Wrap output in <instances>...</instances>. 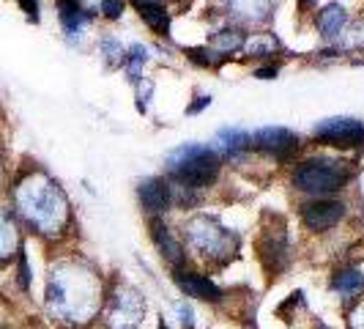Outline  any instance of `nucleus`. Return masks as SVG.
Masks as SVG:
<instances>
[{
    "label": "nucleus",
    "mask_w": 364,
    "mask_h": 329,
    "mask_svg": "<svg viewBox=\"0 0 364 329\" xmlns=\"http://www.w3.org/2000/svg\"><path fill=\"white\" fill-rule=\"evenodd\" d=\"M252 146H255L257 151L274 157L277 162H285V160H291L293 154L299 151L301 140H299V135H293L291 129L266 127V129H257L255 135H252Z\"/></svg>",
    "instance_id": "obj_9"
},
{
    "label": "nucleus",
    "mask_w": 364,
    "mask_h": 329,
    "mask_svg": "<svg viewBox=\"0 0 364 329\" xmlns=\"http://www.w3.org/2000/svg\"><path fill=\"white\" fill-rule=\"evenodd\" d=\"M346 217V203L334 198H312L301 206V222L312 234H326Z\"/></svg>",
    "instance_id": "obj_8"
},
{
    "label": "nucleus",
    "mask_w": 364,
    "mask_h": 329,
    "mask_svg": "<svg viewBox=\"0 0 364 329\" xmlns=\"http://www.w3.org/2000/svg\"><path fill=\"white\" fill-rule=\"evenodd\" d=\"M99 53L105 55V63H107L109 69L118 66V63H124V58H127V50L118 44V38L112 36H105L99 41Z\"/></svg>",
    "instance_id": "obj_24"
},
{
    "label": "nucleus",
    "mask_w": 364,
    "mask_h": 329,
    "mask_svg": "<svg viewBox=\"0 0 364 329\" xmlns=\"http://www.w3.org/2000/svg\"><path fill=\"white\" fill-rule=\"evenodd\" d=\"M252 148V135H247L244 129H219L217 132V140H214V151L219 154V160H238L244 151Z\"/></svg>",
    "instance_id": "obj_14"
},
{
    "label": "nucleus",
    "mask_w": 364,
    "mask_h": 329,
    "mask_svg": "<svg viewBox=\"0 0 364 329\" xmlns=\"http://www.w3.org/2000/svg\"><path fill=\"white\" fill-rule=\"evenodd\" d=\"M17 214L41 236H60L69 225V201L63 189L44 173H33L14 189Z\"/></svg>",
    "instance_id": "obj_2"
},
{
    "label": "nucleus",
    "mask_w": 364,
    "mask_h": 329,
    "mask_svg": "<svg viewBox=\"0 0 364 329\" xmlns=\"http://www.w3.org/2000/svg\"><path fill=\"white\" fill-rule=\"evenodd\" d=\"M99 11H102V17L118 19L124 14V0H99Z\"/></svg>",
    "instance_id": "obj_25"
},
{
    "label": "nucleus",
    "mask_w": 364,
    "mask_h": 329,
    "mask_svg": "<svg viewBox=\"0 0 364 329\" xmlns=\"http://www.w3.org/2000/svg\"><path fill=\"white\" fill-rule=\"evenodd\" d=\"M348 329H364V302L356 305V310L350 313L348 318Z\"/></svg>",
    "instance_id": "obj_28"
},
{
    "label": "nucleus",
    "mask_w": 364,
    "mask_h": 329,
    "mask_svg": "<svg viewBox=\"0 0 364 329\" xmlns=\"http://www.w3.org/2000/svg\"><path fill=\"white\" fill-rule=\"evenodd\" d=\"M312 137L323 146L334 148H362L364 146V124L359 118L350 115H337V118H323L321 124H315Z\"/></svg>",
    "instance_id": "obj_7"
},
{
    "label": "nucleus",
    "mask_w": 364,
    "mask_h": 329,
    "mask_svg": "<svg viewBox=\"0 0 364 329\" xmlns=\"http://www.w3.org/2000/svg\"><path fill=\"white\" fill-rule=\"evenodd\" d=\"M277 66H257L255 69V77H260V80H272V77H277Z\"/></svg>",
    "instance_id": "obj_31"
},
{
    "label": "nucleus",
    "mask_w": 364,
    "mask_h": 329,
    "mask_svg": "<svg viewBox=\"0 0 364 329\" xmlns=\"http://www.w3.org/2000/svg\"><path fill=\"white\" fill-rule=\"evenodd\" d=\"M19 6L25 9V14H31V19H38V0H19Z\"/></svg>",
    "instance_id": "obj_30"
},
{
    "label": "nucleus",
    "mask_w": 364,
    "mask_h": 329,
    "mask_svg": "<svg viewBox=\"0 0 364 329\" xmlns=\"http://www.w3.org/2000/svg\"><path fill=\"white\" fill-rule=\"evenodd\" d=\"M211 105V96L208 93H200V96H195V102L186 108V115H195V113H200L203 108H208Z\"/></svg>",
    "instance_id": "obj_29"
},
{
    "label": "nucleus",
    "mask_w": 364,
    "mask_h": 329,
    "mask_svg": "<svg viewBox=\"0 0 364 329\" xmlns=\"http://www.w3.org/2000/svg\"><path fill=\"white\" fill-rule=\"evenodd\" d=\"M164 167H167V182L170 184H176L178 189L198 192V189H205L217 182L222 160L211 146L183 143L164 157Z\"/></svg>",
    "instance_id": "obj_3"
},
{
    "label": "nucleus",
    "mask_w": 364,
    "mask_h": 329,
    "mask_svg": "<svg viewBox=\"0 0 364 329\" xmlns=\"http://www.w3.org/2000/svg\"><path fill=\"white\" fill-rule=\"evenodd\" d=\"M146 315V299L132 286H118L105 302V329H137Z\"/></svg>",
    "instance_id": "obj_6"
},
{
    "label": "nucleus",
    "mask_w": 364,
    "mask_h": 329,
    "mask_svg": "<svg viewBox=\"0 0 364 329\" xmlns=\"http://www.w3.org/2000/svg\"><path fill=\"white\" fill-rule=\"evenodd\" d=\"M173 280H176V286H178L186 296H192V299L222 302V288H219L211 277H205V274L192 272V269H176Z\"/></svg>",
    "instance_id": "obj_12"
},
{
    "label": "nucleus",
    "mask_w": 364,
    "mask_h": 329,
    "mask_svg": "<svg viewBox=\"0 0 364 329\" xmlns=\"http://www.w3.org/2000/svg\"><path fill=\"white\" fill-rule=\"evenodd\" d=\"M176 310H178V315H181L183 329H195V313H192V308H189V302H178Z\"/></svg>",
    "instance_id": "obj_27"
},
{
    "label": "nucleus",
    "mask_w": 364,
    "mask_h": 329,
    "mask_svg": "<svg viewBox=\"0 0 364 329\" xmlns=\"http://www.w3.org/2000/svg\"><path fill=\"white\" fill-rule=\"evenodd\" d=\"M134 3H159V0H134Z\"/></svg>",
    "instance_id": "obj_32"
},
{
    "label": "nucleus",
    "mask_w": 364,
    "mask_h": 329,
    "mask_svg": "<svg viewBox=\"0 0 364 329\" xmlns=\"http://www.w3.org/2000/svg\"><path fill=\"white\" fill-rule=\"evenodd\" d=\"M244 41H247V33L241 28H228V31H219L208 38V50H214L217 55H233L238 50H244Z\"/></svg>",
    "instance_id": "obj_20"
},
{
    "label": "nucleus",
    "mask_w": 364,
    "mask_h": 329,
    "mask_svg": "<svg viewBox=\"0 0 364 329\" xmlns=\"http://www.w3.org/2000/svg\"><path fill=\"white\" fill-rule=\"evenodd\" d=\"M257 258L266 266V272H282L288 263V234L285 228H266L257 239Z\"/></svg>",
    "instance_id": "obj_10"
},
{
    "label": "nucleus",
    "mask_w": 364,
    "mask_h": 329,
    "mask_svg": "<svg viewBox=\"0 0 364 329\" xmlns=\"http://www.w3.org/2000/svg\"><path fill=\"white\" fill-rule=\"evenodd\" d=\"M277 47H279V41L272 33H255V36H247V41H244V50L260 55V58L263 55H272Z\"/></svg>",
    "instance_id": "obj_23"
},
{
    "label": "nucleus",
    "mask_w": 364,
    "mask_h": 329,
    "mask_svg": "<svg viewBox=\"0 0 364 329\" xmlns=\"http://www.w3.org/2000/svg\"><path fill=\"white\" fill-rule=\"evenodd\" d=\"M134 6H137L143 22L156 36H167L170 33V11L164 6H159V3H134Z\"/></svg>",
    "instance_id": "obj_21"
},
{
    "label": "nucleus",
    "mask_w": 364,
    "mask_h": 329,
    "mask_svg": "<svg viewBox=\"0 0 364 329\" xmlns=\"http://www.w3.org/2000/svg\"><path fill=\"white\" fill-rule=\"evenodd\" d=\"M14 253H19L17 222H14V217L6 209H0V263L11 261Z\"/></svg>",
    "instance_id": "obj_19"
},
{
    "label": "nucleus",
    "mask_w": 364,
    "mask_h": 329,
    "mask_svg": "<svg viewBox=\"0 0 364 329\" xmlns=\"http://www.w3.org/2000/svg\"><path fill=\"white\" fill-rule=\"evenodd\" d=\"M353 176V167L346 160L334 157H307L296 162L291 170V184L312 198H331L334 192H343Z\"/></svg>",
    "instance_id": "obj_4"
},
{
    "label": "nucleus",
    "mask_w": 364,
    "mask_h": 329,
    "mask_svg": "<svg viewBox=\"0 0 364 329\" xmlns=\"http://www.w3.org/2000/svg\"><path fill=\"white\" fill-rule=\"evenodd\" d=\"M228 9L241 22H263L272 17V0H228Z\"/></svg>",
    "instance_id": "obj_17"
},
{
    "label": "nucleus",
    "mask_w": 364,
    "mask_h": 329,
    "mask_svg": "<svg viewBox=\"0 0 364 329\" xmlns=\"http://www.w3.org/2000/svg\"><path fill=\"white\" fill-rule=\"evenodd\" d=\"M186 244L205 261H228L236 256V236L219 222V219L208 217V214H198L186 222L183 228Z\"/></svg>",
    "instance_id": "obj_5"
},
{
    "label": "nucleus",
    "mask_w": 364,
    "mask_h": 329,
    "mask_svg": "<svg viewBox=\"0 0 364 329\" xmlns=\"http://www.w3.org/2000/svg\"><path fill=\"white\" fill-rule=\"evenodd\" d=\"M159 329H170V327H167V324H164V321H159Z\"/></svg>",
    "instance_id": "obj_33"
},
{
    "label": "nucleus",
    "mask_w": 364,
    "mask_h": 329,
    "mask_svg": "<svg viewBox=\"0 0 364 329\" xmlns=\"http://www.w3.org/2000/svg\"><path fill=\"white\" fill-rule=\"evenodd\" d=\"M331 291L340 293L343 299H353L364 291V274L359 269H350V266H343L337 269L334 277H331Z\"/></svg>",
    "instance_id": "obj_18"
},
{
    "label": "nucleus",
    "mask_w": 364,
    "mask_h": 329,
    "mask_svg": "<svg viewBox=\"0 0 364 329\" xmlns=\"http://www.w3.org/2000/svg\"><path fill=\"white\" fill-rule=\"evenodd\" d=\"M137 195H140L143 212L151 214V217H159L173 203V184L167 182V179H159V176H151L146 182H140Z\"/></svg>",
    "instance_id": "obj_11"
},
{
    "label": "nucleus",
    "mask_w": 364,
    "mask_h": 329,
    "mask_svg": "<svg viewBox=\"0 0 364 329\" xmlns=\"http://www.w3.org/2000/svg\"><path fill=\"white\" fill-rule=\"evenodd\" d=\"M17 263H19V288L28 291L31 288V266H28V258H25V250L19 247L17 253Z\"/></svg>",
    "instance_id": "obj_26"
},
{
    "label": "nucleus",
    "mask_w": 364,
    "mask_h": 329,
    "mask_svg": "<svg viewBox=\"0 0 364 329\" xmlns=\"http://www.w3.org/2000/svg\"><path fill=\"white\" fill-rule=\"evenodd\" d=\"M346 22H348V14L340 3H328L323 9H318V31H321L323 38H337L343 33Z\"/></svg>",
    "instance_id": "obj_16"
},
{
    "label": "nucleus",
    "mask_w": 364,
    "mask_h": 329,
    "mask_svg": "<svg viewBox=\"0 0 364 329\" xmlns=\"http://www.w3.org/2000/svg\"><path fill=\"white\" fill-rule=\"evenodd\" d=\"M47 310L53 318L69 327H88L105 310V288L102 277L77 263H58L47 277Z\"/></svg>",
    "instance_id": "obj_1"
},
{
    "label": "nucleus",
    "mask_w": 364,
    "mask_h": 329,
    "mask_svg": "<svg viewBox=\"0 0 364 329\" xmlns=\"http://www.w3.org/2000/svg\"><path fill=\"white\" fill-rule=\"evenodd\" d=\"M58 17H60L66 36L82 33V28L91 22V14L80 6V0H58Z\"/></svg>",
    "instance_id": "obj_15"
},
{
    "label": "nucleus",
    "mask_w": 364,
    "mask_h": 329,
    "mask_svg": "<svg viewBox=\"0 0 364 329\" xmlns=\"http://www.w3.org/2000/svg\"><path fill=\"white\" fill-rule=\"evenodd\" d=\"M151 239H154L159 256H162L173 269H183V263H186L183 244L173 236V231H170L159 217H151Z\"/></svg>",
    "instance_id": "obj_13"
},
{
    "label": "nucleus",
    "mask_w": 364,
    "mask_h": 329,
    "mask_svg": "<svg viewBox=\"0 0 364 329\" xmlns=\"http://www.w3.org/2000/svg\"><path fill=\"white\" fill-rule=\"evenodd\" d=\"M148 61V50L143 44H132L127 50V58H124V66H127V77L132 83H140L143 77V66Z\"/></svg>",
    "instance_id": "obj_22"
}]
</instances>
